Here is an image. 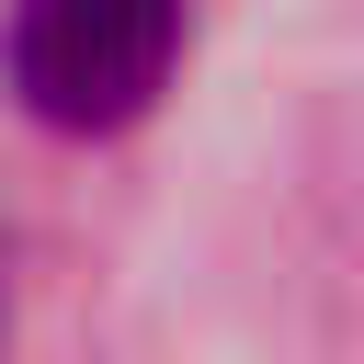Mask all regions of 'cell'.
Instances as JSON below:
<instances>
[{"label": "cell", "instance_id": "1", "mask_svg": "<svg viewBox=\"0 0 364 364\" xmlns=\"http://www.w3.org/2000/svg\"><path fill=\"white\" fill-rule=\"evenodd\" d=\"M11 102L57 136H114L136 125L171 68H182V0H11L0 34Z\"/></svg>", "mask_w": 364, "mask_h": 364}, {"label": "cell", "instance_id": "2", "mask_svg": "<svg viewBox=\"0 0 364 364\" xmlns=\"http://www.w3.org/2000/svg\"><path fill=\"white\" fill-rule=\"evenodd\" d=\"M0 318H11V250H0Z\"/></svg>", "mask_w": 364, "mask_h": 364}]
</instances>
